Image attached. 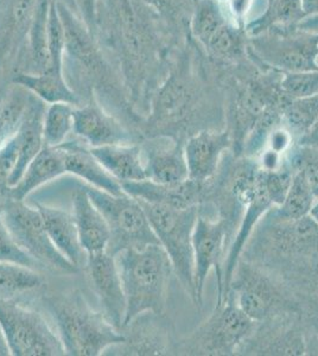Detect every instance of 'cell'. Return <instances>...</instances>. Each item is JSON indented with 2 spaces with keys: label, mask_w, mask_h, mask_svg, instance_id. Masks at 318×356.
Here are the masks:
<instances>
[{
  "label": "cell",
  "mask_w": 318,
  "mask_h": 356,
  "mask_svg": "<svg viewBox=\"0 0 318 356\" xmlns=\"http://www.w3.org/2000/svg\"><path fill=\"white\" fill-rule=\"evenodd\" d=\"M95 36L117 65L133 110L145 118L175 49L186 40L143 0H100Z\"/></svg>",
  "instance_id": "cell-1"
},
{
  "label": "cell",
  "mask_w": 318,
  "mask_h": 356,
  "mask_svg": "<svg viewBox=\"0 0 318 356\" xmlns=\"http://www.w3.org/2000/svg\"><path fill=\"white\" fill-rule=\"evenodd\" d=\"M225 129V92L218 70L188 37L173 51L169 70L144 118L143 137L186 143L203 130Z\"/></svg>",
  "instance_id": "cell-2"
},
{
  "label": "cell",
  "mask_w": 318,
  "mask_h": 356,
  "mask_svg": "<svg viewBox=\"0 0 318 356\" xmlns=\"http://www.w3.org/2000/svg\"><path fill=\"white\" fill-rule=\"evenodd\" d=\"M57 8L65 29L63 72L69 86L82 104L95 100L141 134L144 118L129 104L117 65L70 0H57Z\"/></svg>",
  "instance_id": "cell-3"
},
{
  "label": "cell",
  "mask_w": 318,
  "mask_h": 356,
  "mask_svg": "<svg viewBox=\"0 0 318 356\" xmlns=\"http://www.w3.org/2000/svg\"><path fill=\"white\" fill-rule=\"evenodd\" d=\"M317 257L318 225L310 215L302 219H283L270 208L246 243L240 259L283 280Z\"/></svg>",
  "instance_id": "cell-4"
},
{
  "label": "cell",
  "mask_w": 318,
  "mask_h": 356,
  "mask_svg": "<svg viewBox=\"0 0 318 356\" xmlns=\"http://www.w3.org/2000/svg\"><path fill=\"white\" fill-rule=\"evenodd\" d=\"M42 303L53 320L65 355L99 356L125 342L101 312L90 307L77 290L47 292Z\"/></svg>",
  "instance_id": "cell-5"
},
{
  "label": "cell",
  "mask_w": 318,
  "mask_h": 356,
  "mask_svg": "<svg viewBox=\"0 0 318 356\" xmlns=\"http://www.w3.org/2000/svg\"><path fill=\"white\" fill-rule=\"evenodd\" d=\"M114 258L126 298L124 328L146 312H166L170 282L175 273L164 248L158 243L126 248Z\"/></svg>",
  "instance_id": "cell-6"
},
{
  "label": "cell",
  "mask_w": 318,
  "mask_h": 356,
  "mask_svg": "<svg viewBox=\"0 0 318 356\" xmlns=\"http://www.w3.org/2000/svg\"><path fill=\"white\" fill-rule=\"evenodd\" d=\"M259 172L260 168L255 159L234 156L232 151H228L216 174L205 182L198 213L221 220L228 235L230 246L257 186Z\"/></svg>",
  "instance_id": "cell-7"
},
{
  "label": "cell",
  "mask_w": 318,
  "mask_h": 356,
  "mask_svg": "<svg viewBox=\"0 0 318 356\" xmlns=\"http://www.w3.org/2000/svg\"><path fill=\"white\" fill-rule=\"evenodd\" d=\"M139 203L148 215L158 243L164 248L173 264V273L190 300L198 307L193 275V236L198 218V206L173 208L143 201Z\"/></svg>",
  "instance_id": "cell-8"
},
{
  "label": "cell",
  "mask_w": 318,
  "mask_h": 356,
  "mask_svg": "<svg viewBox=\"0 0 318 356\" xmlns=\"http://www.w3.org/2000/svg\"><path fill=\"white\" fill-rule=\"evenodd\" d=\"M254 324L233 298L228 297L215 304L213 312L189 335L178 337L173 355H237Z\"/></svg>",
  "instance_id": "cell-9"
},
{
  "label": "cell",
  "mask_w": 318,
  "mask_h": 356,
  "mask_svg": "<svg viewBox=\"0 0 318 356\" xmlns=\"http://www.w3.org/2000/svg\"><path fill=\"white\" fill-rule=\"evenodd\" d=\"M190 38L215 67L235 65L248 57V36L214 0H196Z\"/></svg>",
  "instance_id": "cell-10"
},
{
  "label": "cell",
  "mask_w": 318,
  "mask_h": 356,
  "mask_svg": "<svg viewBox=\"0 0 318 356\" xmlns=\"http://www.w3.org/2000/svg\"><path fill=\"white\" fill-rule=\"evenodd\" d=\"M228 297L233 298L239 308L254 322L280 312H303L299 300L282 282L270 272L245 259L239 260L225 300Z\"/></svg>",
  "instance_id": "cell-11"
},
{
  "label": "cell",
  "mask_w": 318,
  "mask_h": 356,
  "mask_svg": "<svg viewBox=\"0 0 318 356\" xmlns=\"http://www.w3.org/2000/svg\"><path fill=\"white\" fill-rule=\"evenodd\" d=\"M0 329L10 355H65L56 329L43 314L17 300L0 298Z\"/></svg>",
  "instance_id": "cell-12"
},
{
  "label": "cell",
  "mask_w": 318,
  "mask_h": 356,
  "mask_svg": "<svg viewBox=\"0 0 318 356\" xmlns=\"http://www.w3.org/2000/svg\"><path fill=\"white\" fill-rule=\"evenodd\" d=\"M86 191L109 225L111 239L106 252L114 255L126 248H143L158 243L148 215L137 199L129 194L112 195L85 186Z\"/></svg>",
  "instance_id": "cell-13"
},
{
  "label": "cell",
  "mask_w": 318,
  "mask_h": 356,
  "mask_svg": "<svg viewBox=\"0 0 318 356\" xmlns=\"http://www.w3.org/2000/svg\"><path fill=\"white\" fill-rule=\"evenodd\" d=\"M1 216L17 245L42 268L65 275L80 271L55 247L37 207L33 208L24 201L6 197L1 204Z\"/></svg>",
  "instance_id": "cell-14"
},
{
  "label": "cell",
  "mask_w": 318,
  "mask_h": 356,
  "mask_svg": "<svg viewBox=\"0 0 318 356\" xmlns=\"http://www.w3.org/2000/svg\"><path fill=\"white\" fill-rule=\"evenodd\" d=\"M248 55L284 74L318 70V33L294 29L248 36Z\"/></svg>",
  "instance_id": "cell-15"
},
{
  "label": "cell",
  "mask_w": 318,
  "mask_h": 356,
  "mask_svg": "<svg viewBox=\"0 0 318 356\" xmlns=\"http://www.w3.org/2000/svg\"><path fill=\"white\" fill-rule=\"evenodd\" d=\"M237 355H311V329L304 312H280L255 322Z\"/></svg>",
  "instance_id": "cell-16"
},
{
  "label": "cell",
  "mask_w": 318,
  "mask_h": 356,
  "mask_svg": "<svg viewBox=\"0 0 318 356\" xmlns=\"http://www.w3.org/2000/svg\"><path fill=\"white\" fill-rule=\"evenodd\" d=\"M193 275L198 296V308L203 307V291L207 277L212 270L216 273L218 300L223 292V270L227 252L230 248L228 235L221 220L214 219L198 213L193 236Z\"/></svg>",
  "instance_id": "cell-17"
},
{
  "label": "cell",
  "mask_w": 318,
  "mask_h": 356,
  "mask_svg": "<svg viewBox=\"0 0 318 356\" xmlns=\"http://www.w3.org/2000/svg\"><path fill=\"white\" fill-rule=\"evenodd\" d=\"M73 134L89 147L137 144L144 139L95 100L75 107Z\"/></svg>",
  "instance_id": "cell-18"
},
{
  "label": "cell",
  "mask_w": 318,
  "mask_h": 356,
  "mask_svg": "<svg viewBox=\"0 0 318 356\" xmlns=\"http://www.w3.org/2000/svg\"><path fill=\"white\" fill-rule=\"evenodd\" d=\"M121 332L125 342L113 348H120L122 355H173L178 337L173 321L166 312H146L138 316ZM112 349V348H111Z\"/></svg>",
  "instance_id": "cell-19"
},
{
  "label": "cell",
  "mask_w": 318,
  "mask_h": 356,
  "mask_svg": "<svg viewBox=\"0 0 318 356\" xmlns=\"http://www.w3.org/2000/svg\"><path fill=\"white\" fill-rule=\"evenodd\" d=\"M86 268L100 312L121 332L125 322L126 298L116 258L106 251L87 254Z\"/></svg>",
  "instance_id": "cell-20"
},
{
  "label": "cell",
  "mask_w": 318,
  "mask_h": 356,
  "mask_svg": "<svg viewBox=\"0 0 318 356\" xmlns=\"http://www.w3.org/2000/svg\"><path fill=\"white\" fill-rule=\"evenodd\" d=\"M141 149L146 179L169 184L189 179L184 143L169 137L144 138Z\"/></svg>",
  "instance_id": "cell-21"
},
{
  "label": "cell",
  "mask_w": 318,
  "mask_h": 356,
  "mask_svg": "<svg viewBox=\"0 0 318 356\" xmlns=\"http://www.w3.org/2000/svg\"><path fill=\"white\" fill-rule=\"evenodd\" d=\"M232 151V139L227 129L203 130L184 143L189 178L205 183L216 174L225 154Z\"/></svg>",
  "instance_id": "cell-22"
},
{
  "label": "cell",
  "mask_w": 318,
  "mask_h": 356,
  "mask_svg": "<svg viewBox=\"0 0 318 356\" xmlns=\"http://www.w3.org/2000/svg\"><path fill=\"white\" fill-rule=\"evenodd\" d=\"M126 194L143 202L173 207L190 208L200 206L203 199L205 183L186 179L180 183H156L149 179L138 182L121 183Z\"/></svg>",
  "instance_id": "cell-23"
},
{
  "label": "cell",
  "mask_w": 318,
  "mask_h": 356,
  "mask_svg": "<svg viewBox=\"0 0 318 356\" xmlns=\"http://www.w3.org/2000/svg\"><path fill=\"white\" fill-rule=\"evenodd\" d=\"M65 150V171L85 181L88 186L112 195L124 194L121 183L106 171L100 162L82 140H67L62 144Z\"/></svg>",
  "instance_id": "cell-24"
},
{
  "label": "cell",
  "mask_w": 318,
  "mask_h": 356,
  "mask_svg": "<svg viewBox=\"0 0 318 356\" xmlns=\"http://www.w3.org/2000/svg\"><path fill=\"white\" fill-rule=\"evenodd\" d=\"M45 107L47 104L45 102H42L40 99L31 94L26 112L15 134L18 147V164L10 181L8 189H11L19 182L29 164L33 162V158L36 157L40 151L45 147L43 117Z\"/></svg>",
  "instance_id": "cell-25"
},
{
  "label": "cell",
  "mask_w": 318,
  "mask_h": 356,
  "mask_svg": "<svg viewBox=\"0 0 318 356\" xmlns=\"http://www.w3.org/2000/svg\"><path fill=\"white\" fill-rule=\"evenodd\" d=\"M42 215L45 229L57 250L79 270L86 266L87 253L82 248L73 213L36 203Z\"/></svg>",
  "instance_id": "cell-26"
},
{
  "label": "cell",
  "mask_w": 318,
  "mask_h": 356,
  "mask_svg": "<svg viewBox=\"0 0 318 356\" xmlns=\"http://www.w3.org/2000/svg\"><path fill=\"white\" fill-rule=\"evenodd\" d=\"M73 215L80 243L86 253L92 254L106 251L111 239L109 225L85 188L74 191Z\"/></svg>",
  "instance_id": "cell-27"
},
{
  "label": "cell",
  "mask_w": 318,
  "mask_h": 356,
  "mask_svg": "<svg viewBox=\"0 0 318 356\" xmlns=\"http://www.w3.org/2000/svg\"><path fill=\"white\" fill-rule=\"evenodd\" d=\"M67 174L65 150L62 145L50 147L45 146L40 154L33 158L16 186L8 189L6 197L24 201L29 195L40 186Z\"/></svg>",
  "instance_id": "cell-28"
},
{
  "label": "cell",
  "mask_w": 318,
  "mask_h": 356,
  "mask_svg": "<svg viewBox=\"0 0 318 356\" xmlns=\"http://www.w3.org/2000/svg\"><path fill=\"white\" fill-rule=\"evenodd\" d=\"M94 157L120 183L146 179L141 143L90 147Z\"/></svg>",
  "instance_id": "cell-29"
},
{
  "label": "cell",
  "mask_w": 318,
  "mask_h": 356,
  "mask_svg": "<svg viewBox=\"0 0 318 356\" xmlns=\"http://www.w3.org/2000/svg\"><path fill=\"white\" fill-rule=\"evenodd\" d=\"M306 18L302 0H267L262 15L246 24L247 36L266 31H290Z\"/></svg>",
  "instance_id": "cell-30"
},
{
  "label": "cell",
  "mask_w": 318,
  "mask_h": 356,
  "mask_svg": "<svg viewBox=\"0 0 318 356\" xmlns=\"http://www.w3.org/2000/svg\"><path fill=\"white\" fill-rule=\"evenodd\" d=\"M10 82L22 86L47 105L56 102H65L75 107L84 105L79 95L69 86L65 76L48 73H16L11 76Z\"/></svg>",
  "instance_id": "cell-31"
},
{
  "label": "cell",
  "mask_w": 318,
  "mask_h": 356,
  "mask_svg": "<svg viewBox=\"0 0 318 356\" xmlns=\"http://www.w3.org/2000/svg\"><path fill=\"white\" fill-rule=\"evenodd\" d=\"M30 99V92L11 82L0 89V147L16 134Z\"/></svg>",
  "instance_id": "cell-32"
},
{
  "label": "cell",
  "mask_w": 318,
  "mask_h": 356,
  "mask_svg": "<svg viewBox=\"0 0 318 356\" xmlns=\"http://www.w3.org/2000/svg\"><path fill=\"white\" fill-rule=\"evenodd\" d=\"M43 278L38 270L20 264L0 261V298L16 300V297L40 289Z\"/></svg>",
  "instance_id": "cell-33"
},
{
  "label": "cell",
  "mask_w": 318,
  "mask_h": 356,
  "mask_svg": "<svg viewBox=\"0 0 318 356\" xmlns=\"http://www.w3.org/2000/svg\"><path fill=\"white\" fill-rule=\"evenodd\" d=\"M161 17L168 28L180 40L190 36L189 26L196 0H143Z\"/></svg>",
  "instance_id": "cell-34"
},
{
  "label": "cell",
  "mask_w": 318,
  "mask_h": 356,
  "mask_svg": "<svg viewBox=\"0 0 318 356\" xmlns=\"http://www.w3.org/2000/svg\"><path fill=\"white\" fill-rule=\"evenodd\" d=\"M74 110L75 106L65 102L47 105L43 117L45 146L55 147L67 142L69 134H73Z\"/></svg>",
  "instance_id": "cell-35"
},
{
  "label": "cell",
  "mask_w": 318,
  "mask_h": 356,
  "mask_svg": "<svg viewBox=\"0 0 318 356\" xmlns=\"http://www.w3.org/2000/svg\"><path fill=\"white\" fill-rule=\"evenodd\" d=\"M316 200L305 179L294 172L290 189L282 204L272 208L274 213L283 219H302L310 215L311 208L314 207Z\"/></svg>",
  "instance_id": "cell-36"
},
{
  "label": "cell",
  "mask_w": 318,
  "mask_h": 356,
  "mask_svg": "<svg viewBox=\"0 0 318 356\" xmlns=\"http://www.w3.org/2000/svg\"><path fill=\"white\" fill-rule=\"evenodd\" d=\"M318 119V93L310 97L294 99L284 111V124L299 139Z\"/></svg>",
  "instance_id": "cell-37"
},
{
  "label": "cell",
  "mask_w": 318,
  "mask_h": 356,
  "mask_svg": "<svg viewBox=\"0 0 318 356\" xmlns=\"http://www.w3.org/2000/svg\"><path fill=\"white\" fill-rule=\"evenodd\" d=\"M286 164L294 174H299L305 179L318 199L317 147L296 144L286 156Z\"/></svg>",
  "instance_id": "cell-38"
},
{
  "label": "cell",
  "mask_w": 318,
  "mask_h": 356,
  "mask_svg": "<svg viewBox=\"0 0 318 356\" xmlns=\"http://www.w3.org/2000/svg\"><path fill=\"white\" fill-rule=\"evenodd\" d=\"M282 89L290 100L318 93V70L283 75Z\"/></svg>",
  "instance_id": "cell-39"
},
{
  "label": "cell",
  "mask_w": 318,
  "mask_h": 356,
  "mask_svg": "<svg viewBox=\"0 0 318 356\" xmlns=\"http://www.w3.org/2000/svg\"><path fill=\"white\" fill-rule=\"evenodd\" d=\"M0 261L20 264L35 270L42 268L40 264L33 259L30 255L26 254L13 240L1 216V206H0Z\"/></svg>",
  "instance_id": "cell-40"
},
{
  "label": "cell",
  "mask_w": 318,
  "mask_h": 356,
  "mask_svg": "<svg viewBox=\"0 0 318 356\" xmlns=\"http://www.w3.org/2000/svg\"><path fill=\"white\" fill-rule=\"evenodd\" d=\"M262 182L265 184L266 191L270 196L271 201L273 203V207L282 204L285 199L287 191L290 189L294 172L291 171L290 168L285 165L274 171H262Z\"/></svg>",
  "instance_id": "cell-41"
},
{
  "label": "cell",
  "mask_w": 318,
  "mask_h": 356,
  "mask_svg": "<svg viewBox=\"0 0 318 356\" xmlns=\"http://www.w3.org/2000/svg\"><path fill=\"white\" fill-rule=\"evenodd\" d=\"M18 164V147L15 136L0 147V193L6 195L10 181Z\"/></svg>",
  "instance_id": "cell-42"
},
{
  "label": "cell",
  "mask_w": 318,
  "mask_h": 356,
  "mask_svg": "<svg viewBox=\"0 0 318 356\" xmlns=\"http://www.w3.org/2000/svg\"><path fill=\"white\" fill-rule=\"evenodd\" d=\"M296 144H297L296 136L292 134V131L285 124H282V125L277 126L271 132L267 140H266V145L264 149H269V150L273 151V152H277V154L286 157Z\"/></svg>",
  "instance_id": "cell-43"
},
{
  "label": "cell",
  "mask_w": 318,
  "mask_h": 356,
  "mask_svg": "<svg viewBox=\"0 0 318 356\" xmlns=\"http://www.w3.org/2000/svg\"><path fill=\"white\" fill-rule=\"evenodd\" d=\"M216 1L237 24L245 28L250 21L251 13L253 8L254 0H214Z\"/></svg>",
  "instance_id": "cell-44"
},
{
  "label": "cell",
  "mask_w": 318,
  "mask_h": 356,
  "mask_svg": "<svg viewBox=\"0 0 318 356\" xmlns=\"http://www.w3.org/2000/svg\"><path fill=\"white\" fill-rule=\"evenodd\" d=\"M77 8L82 21L85 22L89 30L95 35L97 30V10L100 0H70Z\"/></svg>",
  "instance_id": "cell-45"
},
{
  "label": "cell",
  "mask_w": 318,
  "mask_h": 356,
  "mask_svg": "<svg viewBox=\"0 0 318 356\" xmlns=\"http://www.w3.org/2000/svg\"><path fill=\"white\" fill-rule=\"evenodd\" d=\"M299 145L312 146L318 149V119L311 125L310 129L305 134L297 139Z\"/></svg>",
  "instance_id": "cell-46"
},
{
  "label": "cell",
  "mask_w": 318,
  "mask_h": 356,
  "mask_svg": "<svg viewBox=\"0 0 318 356\" xmlns=\"http://www.w3.org/2000/svg\"><path fill=\"white\" fill-rule=\"evenodd\" d=\"M304 315H305L306 320H308L309 325H310L311 332H312V335H314L315 344H316V349H317L318 353V309H316L314 312H304Z\"/></svg>",
  "instance_id": "cell-47"
},
{
  "label": "cell",
  "mask_w": 318,
  "mask_h": 356,
  "mask_svg": "<svg viewBox=\"0 0 318 356\" xmlns=\"http://www.w3.org/2000/svg\"><path fill=\"white\" fill-rule=\"evenodd\" d=\"M297 29L318 33V16L306 17L305 19L297 26Z\"/></svg>",
  "instance_id": "cell-48"
},
{
  "label": "cell",
  "mask_w": 318,
  "mask_h": 356,
  "mask_svg": "<svg viewBox=\"0 0 318 356\" xmlns=\"http://www.w3.org/2000/svg\"><path fill=\"white\" fill-rule=\"evenodd\" d=\"M306 17L318 16V0H302Z\"/></svg>",
  "instance_id": "cell-49"
},
{
  "label": "cell",
  "mask_w": 318,
  "mask_h": 356,
  "mask_svg": "<svg viewBox=\"0 0 318 356\" xmlns=\"http://www.w3.org/2000/svg\"><path fill=\"white\" fill-rule=\"evenodd\" d=\"M0 355H10V350H8V344H6L1 329H0Z\"/></svg>",
  "instance_id": "cell-50"
},
{
  "label": "cell",
  "mask_w": 318,
  "mask_h": 356,
  "mask_svg": "<svg viewBox=\"0 0 318 356\" xmlns=\"http://www.w3.org/2000/svg\"><path fill=\"white\" fill-rule=\"evenodd\" d=\"M310 216L311 219L314 220L315 222L318 225V199L316 200L314 207L311 208Z\"/></svg>",
  "instance_id": "cell-51"
}]
</instances>
